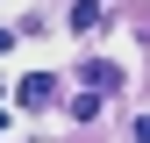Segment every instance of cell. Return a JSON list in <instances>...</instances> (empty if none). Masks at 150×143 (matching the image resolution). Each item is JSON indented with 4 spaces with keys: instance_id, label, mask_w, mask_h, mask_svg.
Instances as JSON below:
<instances>
[{
    "instance_id": "obj_3",
    "label": "cell",
    "mask_w": 150,
    "mask_h": 143,
    "mask_svg": "<svg viewBox=\"0 0 150 143\" xmlns=\"http://www.w3.org/2000/svg\"><path fill=\"white\" fill-rule=\"evenodd\" d=\"M100 22H107V7H100V0H71V29H79V36H93Z\"/></svg>"
},
{
    "instance_id": "obj_1",
    "label": "cell",
    "mask_w": 150,
    "mask_h": 143,
    "mask_svg": "<svg viewBox=\"0 0 150 143\" xmlns=\"http://www.w3.org/2000/svg\"><path fill=\"white\" fill-rule=\"evenodd\" d=\"M79 79H86V93H122V72L107 64V57H93V64H79Z\"/></svg>"
},
{
    "instance_id": "obj_2",
    "label": "cell",
    "mask_w": 150,
    "mask_h": 143,
    "mask_svg": "<svg viewBox=\"0 0 150 143\" xmlns=\"http://www.w3.org/2000/svg\"><path fill=\"white\" fill-rule=\"evenodd\" d=\"M57 100V79H50V72H29L22 79V107H50Z\"/></svg>"
},
{
    "instance_id": "obj_5",
    "label": "cell",
    "mask_w": 150,
    "mask_h": 143,
    "mask_svg": "<svg viewBox=\"0 0 150 143\" xmlns=\"http://www.w3.org/2000/svg\"><path fill=\"white\" fill-rule=\"evenodd\" d=\"M7 43H14V36H7V29H0V50H7Z\"/></svg>"
},
{
    "instance_id": "obj_4",
    "label": "cell",
    "mask_w": 150,
    "mask_h": 143,
    "mask_svg": "<svg viewBox=\"0 0 150 143\" xmlns=\"http://www.w3.org/2000/svg\"><path fill=\"white\" fill-rule=\"evenodd\" d=\"M136 143H150V115H143V122H136Z\"/></svg>"
}]
</instances>
